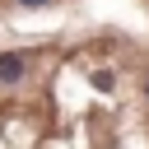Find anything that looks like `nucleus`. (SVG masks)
<instances>
[{"label": "nucleus", "mask_w": 149, "mask_h": 149, "mask_svg": "<svg viewBox=\"0 0 149 149\" xmlns=\"http://www.w3.org/2000/svg\"><path fill=\"white\" fill-rule=\"evenodd\" d=\"M0 149H149V51L121 33L0 47Z\"/></svg>", "instance_id": "f257e3e1"}]
</instances>
